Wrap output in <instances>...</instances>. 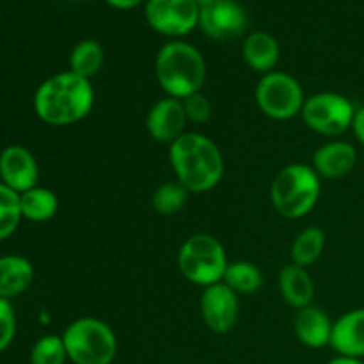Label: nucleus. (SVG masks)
I'll return each instance as SVG.
<instances>
[{
	"mask_svg": "<svg viewBox=\"0 0 364 364\" xmlns=\"http://www.w3.org/2000/svg\"><path fill=\"white\" fill-rule=\"evenodd\" d=\"M95 105V89L89 78L63 71L46 78L34 95L39 119L52 127H70L84 119Z\"/></svg>",
	"mask_w": 364,
	"mask_h": 364,
	"instance_id": "obj_1",
	"label": "nucleus"
},
{
	"mask_svg": "<svg viewBox=\"0 0 364 364\" xmlns=\"http://www.w3.org/2000/svg\"><path fill=\"white\" fill-rule=\"evenodd\" d=\"M169 160L176 180L188 192H208L224 176V159L215 142L203 134L185 132L169 144Z\"/></svg>",
	"mask_w": 364,
	"mask_h": 364,
	"instance_id": "obj_2",
	"label": "nucleus"
},
{
	"mask_svg": "<svg viewBox=\"0 0 364 364\" xmlns=\"http://www.w3.org/2000/svg\"><path fill=\"white\" fill-rule=\"evenodd\" d=\"M155 75L167 96L185 100L201 92L206 80V63L196 46L185 41H171L156 53Z\"/></svg>",
	"mask_w": 364,
	"mask_h": 364,
	"instance_id": "obj_3",
	"label": "nucleus"
},
{
	"mask_svg": "<svg viewBox=\"0 0 364 364\" xmlns=\"http://www.w3.org/2000/svg\"><path fill=\"white\" fill-rule=\"evenodd\" d=\"M320 191V176L311 166L290 164L274 178L270 199L279 215L287 219H302L316 206Z\"/></svg>",
	"mask_w": 364,
	"mask_h": 364,
	"instance_id": "obj_4",
	"label": "nucleus"
},
{
	"mask_svg": "<svg viewBox=\"0 0 364 364\" xmlns=\"http://www.w3.org/2000/svg\"><path fill=\"white\" fill-rule=\"evenodd\" d=\"M68 359L73 364H112L117 354V338L103 320L78 318L63 333Z\"/></svg>",
	"mask_w": 364,
	"mask_h": 364,
	"instance_id": "obj_5",
	"label": "nucleus"
},
{
	"mask_svg": "<svg viewBox=\"0 0 364 364\" xmlns=\"http://www.w3.org/2000/svg\"><path fill=\"white\" fill-rule=\"evenodd\" d=\"M228 256L224 245L215 237L198 233L188 237L178 252V269L183 277L198 287H212L223 283Z\"/></svg>",
	"mask_w": 364,
	"mask_h": 364,
	"instance_id": "obj_6",
	"label": "nucleus"
},
{
	"mask_svg": "<svg viewBox=\"0 0 364 364\" xmlns=\"http://www.w3.org/2000/svg\"><path fill=\"white\" fill-rule=\"evenodd\" d=\"M304 91L297 78L283 71H270L256 85V103L265 116L288 121L302 112Z\"/></svg>",
	"mask_w": 364,
	"mask_h": 364,
	"instance_id": "obj_7",
	"label": "nucleus"
},
{
	"mask_svg": "<svg viewBox=\"0 0 364 364\" xmlns=\"http://www.w3.org/2000/svg\"><path fill=\"white\" fill-rule=\"evenodd\" d=\"M301 116L309 130L326 137H336L352 128L355 109L343 95L316 92L306 98Z\"/></svg>",
	"mask_w": 364,
	"mask_h": 364,
	"instance_id": "obj_8",
	"label": "nucleus"
},
{
	"mask_svg": "<svg viewBox=\"0 0 364 364\" xmlns=\"http://www.w3.org/2000/svg\"><path fill=\"white\" fill-rule=\"evenodd\" d=\"M199 9L194 0H148L146 20L159 34L181 38L199 25Z\"/></svg>",
	"mask_w": 364,
	"mask_h": 364,
	"instance_id": "obj_9",
	"label": "nucleus"
},
{
	"mask_svg": "<svg viewBox=\"0 0 364 364\" xmlns=\"http://www.w3.org/2000/svg\"><path fill=\"white\" fill-rule=\"evenodd\" d=\"M199 27L215 41H230L244 34L247 14L237 0H213L199 9Z\"/></svg>",
	"mask_w": 364,
	"mask_h": 364,
	"instance_id": "obj_10",
	"label": "nucleus"
},
{
	"mask_svg": "<svg viewBox=\"0 0 364 364\" xmlns=\"http://www.w3.org/2000/svg\"><path fill=\"white\" fill-rule=\"evenodd\" d=\"M201 315L203 322L212 333H230L240 316L238 295L224 283L206 287L201 297Z\"/></svg>",
	"mask_w": 364,
	"mask_h": 364,
	"instance_id": "obj_11",
	"label": "nucleus"
},
{
	"mask_svg": "<svg viewBox=\"0 0 364 364\" xmlns=\"http://www.w3.org/2000/svg\"><path fill=\"white\" fill-rule=\"evenodd\" d=\"M0 180L18 194L38 187L39 167L34 155L23 146H9L0 153Z\"/></svg>",
	"mask_w": 364,
	"mask_h": 364,
	"instance_id": "obj_12",
	"label": "nucleus"
},
{
	"mask_svg": "<svg viewBox=\"0 0 364 364\" xmlns=\"http://www.w3.org/2000/svg\"><path fill=\"white\" fill-rule=\"evenodd\" d=\"M187 123L188 119L183 109V102L178 98H171V96L156 102L149 109L148 117H146L148 134L155 141L167 142V144H173L176 139L185 134Z\"/></svg>",
	"mask_w": 364,
	"mask_h": 364,
	"instance_id": "obj_13",
	"label": "nucleus"
},
{
	"mask_svg": "<svg viewBox=\"0 0 364 364\" xmlns=\"http://www.w3.org/2000/svg\"><path fill=\"white\" fill-rule=\"evenodd\" d=\"M358 164V151L354 144L345 141H333L320 146L313 155V169L320 178L338 180L354 171Z\"/></svg>",
	"mask_w": 364,
	"mask_h": 364,
	"instance_id": "obj_14",
	"label": "nucleus"
},
{
	"mask_svg": "<svg viewBox=\"0 0 364 364\" xmlns=\"http://www.w3.org/2000/svg\"><path fill=\"white\" fill-rule=\"evenodd\" d=\"M329 347L343 358H364V308L352 309L333 323Z\"/></svg>",
	"mask_w": 364,
	"mask_h": 364,
	"instance_id": "obj_15",
	"label": "nucleus"
},
{
	"mask_svg": "<svg viewBox=\"0 0 364 364\" xmlns=\"http://www.w3.org/2000/svg\"><path fill=\"white\" fill-rule=\"evenodd\" d=\"M333 323L329 315L318 306H306L297 309L294 318V331L297 340L308 348H323L331 345Z\"/></svg>",
	"mask_w": 364,
	"mask_h": 364,
	"instance_id": "obj_16",
	"label": "nucleus"
},
{
	"mask_svg": "<svg viewBox=\"0 0 364 364\" xmlns=\"http://www.w3.org/2000/svg\"><path fill=\"white\" fill-rule=\"evenodd\" d=\"M279 291L288 306L294 309H302L311 306L315 297V283L304 267L290 263L279 274Z\"/></svg>",
	"mask_w": 364,
	"mask_h": 364,
	"instance_id": "obj_17",
	"label": "nucleus"
},
{
	"mask_svg": "<svg viewBox=\"0 0 364 364\" xmlns=\"http://www.w3.org/2000/svg\"><path fill=\"white\" fill-rule=\"evenodd\" d=\"M244 60L251 70L259 73H270L279 63L281 48L277 39L272 34L256 31L249 34L244 41Z\"/></svg>",
	"mask_w": 364,
	"mask_h": 364,
	"instance_id": "obj_18",
	"label": "nucleus"
},
{
	"mask_svg": "<svg viewBox=\"0 0 364 364\" xmlns=\"http://www.w3.org/2000/svg\"><path fill=\"white\" fill-rule=\"evenodd\" d=\"M34 279V267L23 256L9 255L0 258V297L7 299L23 294Z\"/></svg>",
	"mask_w": 364,
	"mask_h": 364,
	"instance_id": "obj_19",
	"label": "nucleus"
},
{
	"mask_svg": "<svg viewBox=\"0 0 364 364\" xmlns=\"http://www.w3.org/2000/svg\"><path fill=\"white\" fill-rule=\"evenodd\" d=\"M20 206L23 219L32 223H45L50 220L59 210V199L55 192L45 187H34L20 194Z\"/></svg>",
	"mask_w": 364,
	"mask_h": 364,
	"instance_id": "obj_20",
	"label": "nucleus"
},
{
	"mask_svg": "<svg viewBox=\"0 0 364 364\" xmlns=\"http://www.w3.org/2000/svg\"><path fill=\"white\" fill-rule=\"evenodd\" d=\"M326 249V233L320 228H306L291 244V263L299 267H311Z\"/></svg>",
	"mask_w": 364,
	"mask_h": 364,
	"instance_id": "obj_21",
	"label": "nucleus"
},
{
	"mask_svg": "<svg viewBox=\"0 0 364 364\" xmlns=\"http://www.w3.org/2000/svg\"><path fill=\"white\" fill-rule=\"evenodd\" d=\"M103 66V48L95 39H84L77 43L70 53V71L89 78L95 77Z\"/></svg>",
	"mask_w": 364,
	"mask_h": 364,
	"instance_id": "obj_22",
	"label": "nucleus"
},
{
	"mask_svg": "<svg viewBox=\"0 0 364 364\" xmlns=\"http://www.w3.org/2000/svg\"><path fill=\"white\" fill-rule=\"evenodd\" d=\"M223 283L228 284L237 295H249L255 294V291H258L262 288L263 274L255 263L233 262L228 265Z\"/></svg>",
	"mask_w": 364,
	"mask_h": 364,
	"instance_id": "obj_23",
	"label": "nucleus"
},
{
	"mask_svg": "<svg viewBox=\"0 0 364 364\" xmlns=\"http://www.w3.org/2000/svg\"><path fill=\"white\" fill-rule=\"evenodd\" d=\"M191 192L183 187L178 180L166 181L155 191L151 205L160 215H176L185 205Z\"/></svg>",
	"mask_w": 364,
	"mask_h": 364,
	"instance_id": "obj_24",
	"label": "nucleus"
},
{
	"mask_svg": "<svg viewBox=\"0 0 364 364\" xmlns=\"http://www.w3.org/2000/svg\"><path fill=\"white\" fill-rule=\"evenodd\" d=\"M21 219L23 215H21L20 194L7 185L0 183V240L11 237L20 226Z\"/></svg>",
	"mask_w": 364,
	"mask_h": 364,
	"instance_id": "obj_25",
	"label": "nucleus"
},
{
	"mask_svg": "<svg viewBox=\"0 0 364 364\" xmlns=\"http://www.w3.org/2000/svg\"><path fill=\"white\" fill-rule=\"evenodd\" d=\"M68 352L63 336L46 334L39 338L31 350V364H66Z\"/></svg>",
	"mask_w": 364,
	"mask_h": 364,
	"instance_id": "obj_26",
	"label": "nucleus"
},
{
	"mask_svg": "<svg viewBox=\"0 0 364 364\" xmlns=\"http://www.w3.org/2000/svg\"><path fill=\"white\" fill-rule=\"evenodd\" d=\"M181 102H183V109L185 114H187L188 123L205 124L212 119V103H210V100L203 92L187 96Z\"/></svg>",
	"mask_w": 364,
	"mask_h": 364,
	"instance_id": "obj_27",
	"label": "nucleus"
},
{
	"mask_svg": "<svg viewBox=\"0 0 364 364\" xmlns=\"http://www.w3.org/2000/svg\"><path fill=\"white\" fill-rule=\"evenodd\" d=\"M16 334V318H14L13 306L7 299L0 297V352L9 348Z\"/></svg>",
	"mask_w": 364,
	"mask_h": 364,
	"instance_id": "obj_28",
	"label": "nucleus"
},
{
	"mask_svg": "<svg viewBox=\"0 0 364 364\" xmlns=\"http://www.w3.org/2000/svg\"><path fill=\"white\" fill-rule=\"evenodd\" d=\"M352 130H354V135L358 137V141L364 146V107L355 110L354 121H352Z\"/></svg>",
	"mask_w": 364,
	"mask_h": 364,
	"instance_id": "obj_29",
	"label": "nucleus"
},
{
	"mask_svg": "<svg viewBox=\"0 0 364 364\" xmlns=\"http://www.w3.org/2000/svg\"><path fill=\"white\" fill-rule=\"evenodd\" d=\"M107 4H110L116 9H134L137 7L142 0H105Z\"/></svg>",
	"mask_w": 364,
	"mask_h": 364,
	"instance_id": "obj_30",
	"label": "nucleus"
},
{
	"mask_svg": "<svg viewBox=\"0 0 364 364\" xmlns=\"http://www.w3.org/2000/svg\"><path fill=\"white\" fill-rule=\"evenodd\" d=\"M327 364H364L361 359H354V358H343V355H338L334 358L333 361H329Z\"/></svg>",
	"mask_w": 364,
	"mask_h": 364,
	"instance_id": "obj_31",
	"label": "nucleus"
},
{
	"mask_svg": "<svg viewBox=\"0 0 364 364\" xmlns=\"http://www.w3.org/2000/svg\"><path fill=\"white\" fill-rule=\"evenodd\" d=\"M196 4H198L199 7H203V6H208L210 2H213V0H194Z\"/></svg>",
	"mask_w": 364,
	"mask_h": 364,
	"instance_id": "obj_32",
	"label": "nucleus"
}]
</instances>
